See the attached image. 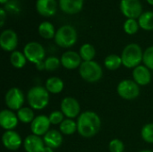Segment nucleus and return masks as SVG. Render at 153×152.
I'll list each match as a JSON object with an SVG mask.
<instances>
[{
    "instance_id": "17",
    "label": "nucleus",
    "mask_w": 153,
    "mask_h": 152,
    "mask_svg": "<svg viewBox=\"0 0 153 152\" xmlns=\"http://www.w3.org/2000/svg\"><path fill=\"white\" fill-rule=\"evenodd\" d=\"M45 146L43 139L35 134L28 135L23 141V148L26 152H42Z\"/></svg>"
},
{
    "instance_id": "5",
    "label": "nucleus",
    "mask_w": 153,
    "mask_h": 152,
    "mask_svg": "<svg viewBox=\"0 0 153 152\" xmlns=\"http://www.w3.org/2000/svg\"><path fill=\"white\" fill-rule=\"evenodd\" d=\"M77 31L71 25H64L60 27L56 32L55 42L57 46L68 48L73 47L77 41Z\"/></svg>"
},
{
    "instance_id": "34",
    "label": "nucleus",
    "mask_w": 153,
    "mask_h": 152,
    "mask_svg": "<svg viewBox=\"0 0 153 152\" xmlns=\"http://www.w3.org/2000/svg\"><path fill=\"white\" fill-rule=\"evenodd\" d=\"M108 150L110 152H124L125 144L119 139H113L108 144Z\"/></svg>"
},
{
    "instance_id": "39",
    "label": "nucleus",
    "mask_w": 153,
    "mask_h": 152,
    "mask_svg": "<svg viewBox=\"0 0 153 152\" xmlns=\"http://www.w3.org/2000/svg\"><path fill=\"white\" fill-rule=\"evenodd\" d=\"M139 152H153L152 151H151V150H143V151H141Z\"/></svg>"
},
{
    "instance_id": "2",
    "label": "nucleus",
    "mask_w": 153,
    "mask_h": 152,
    "mask_svg": "<svg viewBox=\"0 0 153 152\" xmlns=\"http://www.w3.org/2000/svg\"><path fill=\"white\" fill-rule=\"evenodd\" d=\"M27 100L32 109L42 110L49 103V92L42 86H34L29 90Z\"/></svg>"
},
{
    "instance_id": "32",
    "label": "nucleus",
    "mask_w": 153,
    "mask_h": 152,
    "mask_svg": "<svg viewBox=\"0 0 153 152\" xmlns=\"http://www.w3.org/2000/svg\"><path fill=\"white\" fill-rule=\"evenodd\" d=\"M143 63L147 68L153 70V46L147 47L143 52Z\"/></svg>"
},
{
    "instance_id": "40",
    "label": "nucleus",
    "mask_w": 153,
    "mask_h": 152,
    "mask_svg": "<svg viewBox=\"0 0 153 152\" xmlns=\"http://www.w3.org/2000/svg\"><path fill=\"white\" fill-rule=\"evenodd\" d=\"M147 2H148L150 4H152L153 5V0H147Z\"/></svg>"
},
{
    "instance_id": "23",
    "label": "nucleus",
    "mask_w": 153,
    "mask_h": 152,
    "mask_svg": "<svg viewBox=\"0 0 153 152\" xmlns=\"http://www.w3.org/2000/svg\"><path fill=\"white\" fill-rule=\"evenodd\" d=\"M17 116L20 122L22 124H31L36 117L31 108L22 107L17 111Z\"/></svg>"
},
{
    "instance_id": "7",
    "label": "nucleus",
    "mask_w": 153,
    "mask_h": 152,
    "mask_svg": "<svg viewBox=\"0 0 153 152\" xmlns=\"http://www.w3.org/2000/svg\"><path fill=\"white\" fill-rule=\"evenodd\" d=\"M23 54L25 55L28 61L35 65L44 61L46 56L43 46L35 41L29 42L25 45L23 47Z\"/></svg>"
},
{
    "instance_id": "19",
    "label": "nucleus",
    "mask_w": 153,
    "mask_h": 152,
    "mask_svg": "<svg viewBox=\"0 0 153 152\" xmlns=\"http://www.w3.org/2000/svg\"><path fill=\"white\" fill-rule=\"evenodd\" d=\"M43 141L45 142V145L51 148V149H57L59 148L63 143V135L60 131H57L56 129H50L44 136Z\"/></svg>"
},
{
    "instance_id": "9",
    "label": "nucleus",
    "mask_w": 153,
    "mask_h": 152,
    "mask_svg": "<svg viewBox=\"0 0 153 152\" xmlns=\"http://www.w3.org/2000/svg\"><path fill=\"white\" fill-rule=\"evenodd\" d=\"M120 10L128 19H136L143 13V5L139 0H121Z\"/></svg>"
},
{
    "instance_id": "13",
    "label": "nucleus",
    "mask_w": 153,
    "mask_h": 152,
    "mask_svg": "<svg viewBox=\"0 0 153 152\" xmlns=\"http://www.w3.org/2000/svg\"><path fill=\"white\" fill-rule=\"evenodd\" d=\"M2 142L5 149L12 151H17L20 149L22 144H23L20 134L13 130L5 131L4 133L2 136Z\"/></svg>"
},
{
    "instance_id": "4",
    "label": "nucleus",
    "mask_w": 153,
    "mask_h": 152,
    "mask_svg": "<svg viewBox=\"0 0 153 152\" xmlns=\"http://www.w3.org/2000/svg\"><path fill=\"white\" fill-rule=\"evenodd\" d=\"M79 73L81 77L87 82H97L103 75L102 67L96 61H82L79 67Z\"/></svg>"
},
{
    "instance_id": "27",
    "label": "nucleus",
    "mask_w": 153,
    "mask_h": 152,
    "mask_svg": "<svg viewBox=\"0 0 153 152\" xmlns=\"http://www.w3.org/2000/svg\"><path fill=\"white\" fill-rule=\"evenodd\" d=\"M122 65H123V63H122L121 56H117L115 54H111V55L108 56L104 60V65L106 66L107 69H108L110 71L117 70Z\"/></svg>"
},
{
    "instance_id": "11",
    "label": "nucleus",
    "mask_w": 153,
    "mask_h": 152,
    "mask_svg": "<svg viewBox=\"0 0 153 152\" xmlns=\"http://www.w3.org/2000/svg\"><path fill=\"white\" fill-rule=\"evenodd\" d=\"M18 45V37L14 30H4L0 35V46L6 52H13Z\"/></svg>"
},
{
    "instance_id": "3",
    "label": "nucleus",
    "mask_w": 153,
    "mask_h": 152,
    "mask_svg": "<svg viewBox=\"0 0 153 152\" xmlns=\"http://www.w3.org/2000/svg\"><path fill=\"white\" fill-rule=\"evenodd\" d=\"M121 58L123 65L126 68H135L143 62V52L138 44L131 43L123 49Z\"/></svg>"
},
{
    "instance_id": "6",
    "label": "nucleus",
    "mask_w": 153,
    "mask_h": 152,
    "mask_svg": "<svg viewBox=\"0 0 153 152\" xmlns=\"http://www.w3.org/2000/svg\"><path fill=\"white\" fill-rule=\"evenodd\" d=\"M117 91L122 99L133 100L140 95V87L134 80H123L118 83Z\"/></svg>"
},
{
    "instance_id": "21",
    "label": "nucleus",
    "mask_w": 153,
    "mask_h": 152,
    "mask_svg": "<svg viewBox=\"0 0 153 152\" xmlns=\"http://www.w3.org/2000/svg\"><path fill=\"white\" fill-rule=\"evenodd\" d=\"M64 86L65 84L62 79L56 76L48 78L46 81V84H45V88L51 94H58L62 92V90H64Z\"/></svg>"
},
{
    "instance_id": "28",
    "label": "nucleus",
    "mask_w": 153,
    "mask_h": 152,
    "mask_svg": "<svg viewBox=\"0 0 153 152\" xmlns=\"http://www.w3.org/2000/svg\"><path fill=\"white\" fill-rule=\"evenodd\" d=\"M79 54L82 61H92L96 55L95 47L91 44H89V43L83 44L80 47Z\"/></svg>"
},
{
    "instance_id": "26",
    "label": "nucleus",
    "mask_w": 153,
    "mask_h": 152,
    "mask_svg": "<svg viewBox=\"0 0 153 152\" xmlns=\"http://www.w3.org/2000/svg\"><path fill=\"white\" fill-rule=\"evenodd\" d=\"M10 62H11V65L14 68L21 69V68L24 67V65H26L27 58L23 53L15 50V51L12 52V54L10 56Z\"/></svg>"
},
{
    "instance_id": "18",
    "label": "nucleus",
    "mask_w": 153,
    "mask_h": 152,
    "mask_svg": "<svg viewBox=\"0 0 153 152\" xmlns=\"http://www.w3.org/2000/svg\"><path fill=\"white\" fill-rule=\"evenodd\" d=\"M36 9L38 13L45 17H50L56 14L57 3L56 0H37Z\"/></svg>"
},
{
    "instance_id": "20",
    "label": "nucleus",
    "mask_w": 153,
    "mask_h": 152,
    "mask_svg": "<svg viewBox=\"0 0 153 152\" xmlns=\"http://www.w3.org/2000/svg\"><path fill=\"white\" fill-rule=\"evenodd\" d=\"M84 0H59L60 9L67 14H76L80 13L83 6Z\"/></svg>"
},
{
    "instance_id": "31",
    "label": "nucleus",
    "mask_w": 153,
    "mask_h": 152,
    "mask_svg": "<svg viewBox=\"0 0 153 152\" xmlns=\"http://www.w3.org/2000/svg\"><path fill=\"white\" fill-rule=\"evenodd\" d=\"M139 22L135 19H127L124 23V30L129 35L135 34L139 30Z\"/></svg>"
},
{
    "instance_id": "30",
    "label": "nucleus",
    "mask_w": 153,
    "mask_h": 152,
    "mask_svg": "<svg viewBox=\"0 0 153 152\" xmlns=\"http://www.w3.org/2000/svg\"><path fill=\"white\" fill-rule=\"evenodd\" d=\"M45 63V70L48 72L56 71L61 65V60L56 56H48L44 60Z\"/></svg>"
},
{
    "instance_id": "8",
    "label": "nucleus",
    "mask_w": 153,
    "mask_h": 152,
    "mask_svg": "<svg viewBox=\"0 0 153 152\" xmlns=\"http://www.w3.org/2000/svg\"><path fill=\"white\" fill-rule=\"evenodd\" d=\"M4 101L7 108L13 111L19 110L24 104V95L22 90L13 87L7 90L4 96Z\"/></svg>"
},
{
    "instance_id": "14",
    "label": "nucleus",
    "mask_w": 153,
    "mask_h": 152,
    "mask_svg": "<svg viewBox=\"0 0 153 152\" xmlns=\"http://www.w3.org/2000/svg\"><path fill=\"white\" fill-rule=\"evenodd\" d=\"M61 65H63L65 69L74 70L81 66L82 65V57L79 53L75 51H66L65 52L61 58Z\"/></svg>"
},
{
    "instance_id": "35",
    "label": "nucleus",
    "mask_w": 153,
    "mask_h": 152,
    "mask_svg": "<svg viewBox=\"0 0 153 152\" xmlns=\"http://www.w3.org/2000/svg\"><path fill=\"white\" fill-rule=\"evenodd\" d=\"M5 16H6V13L5 10L4 8L0 9V27H3L4 24V20H5Z\"/></svg>"
},
{
    "instance_id": "12",
    "label": "nucleus",
    "mask_w": 153,
    "mask_h": 152,
    "mask_svg": "<svg viewBox=\"0 0 153 152\" xmlns=\"http://www.w3.org/2000/svg\"><path fill=\"white\" fill-rule=\"evenodd\" d=\"M50 121L48 116L40 115L34 118L32 123L30 124V131L32 134L38 136H44L50 129Z\"/></svg>"
},
{
    "instance_id": "38",
    "label": "nucleus",
    "mask_w": 153,
    "mask_h": 152,
    "mask_svg": "<svg viewBox=\"0 0 153 152\" xmlns=\"http://www.w3.org/2000/svg\"><path fill=\"white\" fill-rule=\"evenodd\" d=\"M7 1H8V0H0V3H1L2 4H4L5 3H7Z\"/></svg>"
},
{
    "instance_id": "29",
    "label": "nucleus",
    "mask_w": 153,
    "mask_h": 152,
    "mask_svg": "<svg viewBox=\"0 0 153 152\" xmlns=\"http://www.w3.org/2000/svg\"><path fill=\"white\" fill-rule=\"evenodd\" d=\"M141 136L144 142L153 144V123L146 124L142 128Z\"/></svg>"
},
{
    "instance_id": "22",
    "label": "nucleus",
    "mask_w": 153,
    "mask_h": 152,
    "mask_svg": "<svg viewBox=\"0 0 153 152\" xmlns=\"http://www.w3.org/2000/svg\"><path fill=\"white\" fill-rule=\"evenodd\" d=\"M56 32L54 25L49 22H43L39 26V33L43 39H53L56 36Z\"/></svg>"
},
{
    "instance_id": "33",
    "label": "nucleus",
    "mask_w": 153,
    "mask_h": 152,
    "mask_svg": "<svg viewBox=\"0 0 153 152\" xmlns=\"http://www.w3.org/2000/svg\"><path fill=\"white\" fill-rule=\"evenodd\" d=\"M48 118H49V121L51 123V125H57L65 120V115L63 114L62 111H58V110H56V111H53L50 113V115L48 116Z\"/></svg>"
},
{
    "instance_id": "1",
    "label": "nucleus",
    "mask_w": 153,
    "mask_h": 152,
    "mask_svg": "<svg viewBox=\"0 0 153 152\" xmlns=\"http://www.w3.org/2000/svg\"><path fill=\"white\" fill-rule=\"evenodd\" d=\"M101 120L99 115L93 111L82 113L77 120V132L83 138H91L100 130Z\"/></svg>"
},
{
    "instance_id": "36",
    "label": "nucleus",
    "mask_w": 153,
    "mask_h": 152,
    "mask_svg": "<svg viewBox=\"0 0 153 152\" xmlns=\"http://www.w3.org/2000/svg\"><path fill=\"white\" fill-rule=\"evenodd\" d=\"M35 67H36V69L39 70V71L45 70V63H44V61H41V62L38 63V64H36V65H35Z\"/></svg>"
},
{
    "instance_id": "15",
    "label": "nucleus",
    "mask_w": 153,
    "mask_h": 152,
    "mask_svg": "<svg viewBox=\"0 0 153 152\" xmlns=\"http://www.w3.org/2000/svg\"><path fill=\"white\" fill-rule=\"evenodd\" d=\"M17 114L11 109H4L0 112V125L6 131L13 130L18 125Z\"/></svg>"
},
{
    "instance_id": "16",
    "label": "nucleus",
    "mask_w": 153,
    "mask_h": 152,
    "mask_svg": "<svg viewBox=\"0 0 153 152\" xmlns=\"http://www.w3.org/2000/svg\"><path fill=\"white\" fill-rule=\"evenodd\" d=\"M133 79L139 86H146L152 81L151 70L145 65H138L134 68L133 71Z\"/></svg>"
},
{
    "instance_id": "24",
    "label": "nucleus",
    "mask_w": 153,
    "mask_h": 152,
    "mask_svg": "<svg viewBox=\"0 0 153 152\" xmlns=\"http://www.w3.org/2000/svg\"><path fill=\"white\" fill-rule=\"evenodd\" d=\"M59 130L62 134L72 135L77 132V122H74L73 119L66 118L59 125Z\"/></svg>"
},
{
    "instance_id": "37",
    "label": "nucleus",
    "mask_w": 153,
    "mask_h": 152,
    "mask_svg": "<svg viewBox=\"0 0 153 152\" xmlns=\"http://www.w3.org/2000/svg\"><path fill=\"white\" fill-rule=\"evenodd\" d=\"M42 152H54V151H53V149H51V148H49V147H48V146H45V148L43 149Z\"/></svg>"
},
{
    "instance_id": "10",
    "label": "nucleus",
    "mask_w": 153,
    "mask_h": 152,
    "mask_svg": "<svg viewBox=\"0 0 153 152\" xmlns=\"http://www.w3.org/2000/svg\"><path fill=\"white\" fill-rule=\"evenodd\" d=\"M60 108L65 116L70 119H74L81 115V106L79 101L72 97H66L63 99L60 104Z\"/></svg>"
},
{
    "instance_id": "25",
    "label": "nucleus",
    "mask_w": 153,
    "mask_h": 152,
    "mask_svg": "<svg viewBox=\"0 0 153 152\" xmlns=\"http://www.w3.org/2000/svg\"><path fill=\"white\" fill-rule=\"evenodd\" d=\"M139 25L145 30H153V12L148 11L142 13L138 19Z\"/></svg>"
}]
</instances>
